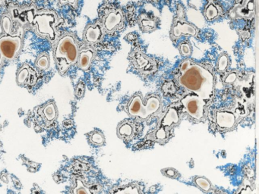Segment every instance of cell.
<instances>
[{
	"instance_id": "cell-1",
	"label": "cell",
	"mask_w": 259,
	"mask_h": 194,
	"mask_svg": "<svg viewBox=\"0 0 259 194\" xmlns=\"http://www.w3.org/2000/svg\"><path fill=\"white\" fill-rule=\"evenodd\" d=\"M179 69V84L209 104L214 93V77L210 68L187 59L181 62Z\"/></svg>"
},
{
	"instance_id": "cell-2",
	"label": "cell",
	"mask_w": 259,
	"mask_h": 194,
	"mask_svg": "<svg viewBox=\"0 0 259 194\" xmlns=\"http://www.w3.org/2000/svg\"><path fill=\"white\" fill-rule=\"evenodd\" d=\"M79 49L75 36L66 34L60 37L54 50L55 59L61 74H64L71 65L78 62Z\"/></svg>"
},
{
	"instance_id": "cell-3",
	"label": "cell",
	"mask_w": 259,
	"mask_h": 194,
	"mask_svg": "<svg viewBox=\"0 0 259 194\" xmlns=\"http://www.w3.org/2000/svg\"><path fill=\"white\" fill-rule=\"evenodd\" d=\"M161 101L157 95H151L145 101L140 93L135 94L129 101L127 107V113L131 117L138 119H148L160 110Z\"/></svg>"
},
{
	"instance_id": "cell-4",
	"label": "cell",
	"mask_w": 259,
	"mask_h": 194,
	"mask_svg": "<svg viewBox=\"0 0 259 194\" xmlns=\"http://www.w3.org/2000/svg\"><path fill=\"white\" fill-rule=\"evenodd\" d=\"M58 16L54 11L46 10L40 12L34 16L32 23L36 27V31L41 37H47L51 42L56 40V33L55 26L57 23Z\"/></svg>"
},
{
	"instance_id": "cell-5",
	"label": "cell",
	"mask_w": 259,
	"mask_h": 194,
	"mask_svg": "<svg viewBox=\"0 0 259 194\" xmlns=\"http://www.w3.org/2000/svg\"><path fill=\"white\" fill-rule=\"evenodd\" d=\"M101 25L104 31L108 34L121 31L125 27V16L123 10L115 6H107L103 14Z\"/></svg>"
},
{
	"instance_id": "cell-6",
	"label": "cell",
	"mask_w": 259,
	"mask_h": 194,
	"mask_svg": "<svg viewBox=\"0 0 259 194\" xmlns=\"http://www.w3.org/2000/svg\"><path fill=\"white\" fill-rule=\"evenodd\" d=\"M22 40L19 35L4 34L0 37V54L4 59L13 61L20 53Z\"/></svg>"
},
{
	"instance_id": "cell-7",
	"label": "cell",
	"mask_w": 259,
	"mask_h": 194,
	"mask_svg": "<svg viewBox=\"0 0 259 194\" xmlns=\"http://www.w3.org/2000/svg\"><path fill=\"white\" fill-rule=\"evenodd\" d=\"M129 57L133 66L142 74L148 75L157 71V64L156 61L146 56L139 48L132 50Z\"/></svg>"
},
{
	"instance_id": "cell-8",
	"label": "cell",
	"mask_w": 259,
	"mask_h": 194,
	"mask_svg": "<svg viewBox=\"0 0 259 194\" xmlns=\"http://www.w3.org/2000/svg\"><path fill=\"white\" fill-rule=\"evenodd\" d=\"M181 103L192 119L199 121L205 116L207 104L200 97L189 94L183 97Z\"/></svg>"
},
{
	"instance_id": "cell-9",
	"label": "cell",
	"mask_w": 259,
	"mask_h": 194,
	"mask_svg": "<svg viewBox=\"0 0 259 194\" xmlns=\"http://www.w3.org/2000/svg\"><path fill=\"white\" fill-rule=\"evenodd\" d=\"M180 122V116L176 109L169 108L165 113L163 119L160 121V125L156 131V138L157 140H166L169 137V131L174 125Z\"/></svg>"
},
{
	"instance_id": "cell-10",
	"label": "cell",
	"mask_w": 259,
	"mask_h": 194,
	"mask_svg": "<svg viewBox=\"0 0 259 194\" xmlns=\"http://www.w3.org/2000/svg\"><path fill=\"white\" fill-rule=\"evenodd\" d=\"M229 14L233 19L251 20L255 14V3L252 0L237 3L233 6Z\"/></svg>"
},
{
	"instance_id": "cell-11",
	"label": "cell",
	"mask_w": 259,
	"mask_h": 194,
	"mask_svg": "<svg viewBox=\"0 0 259 194\" xmlns=\"http://www.w3.org/2000/svg\"><path fill=\"white\" fill-rule=\"evenodd\" d=\"M216 124L221 130H230L236 124V116L233 112L229 110H221L216 112Z\"/></svg>"
},
{
	"instance_id": "cell-12",
	"label": "cell",
	"mask_w": 259,
	"mask_h": 194,
	"mask_svg": "<svg viewBox=\"0 0 259 194\" xmlns=\"http://www.w3.org/2000/svg\"><path fill=\"white\" fill-rule=\"evenodd\" d=\"M18 84L34 86L38 81V76L36 71L28 64H25L18 71L16 77Z\"/></svg>"
},
{
	"instance_id": "cell-13",
	"label": "cell",
	"mask_w": 259,
	"mask_h": 194,
	"mask_svg": "<svg viewBox=\"0 0 259 194\" xmlns=\"http://www.w3.org/2000/svg\"><path fill=\"white\" fill-rule=\"evenodd\" d=\"M198 34H199L198 30L191 24L184 20H178L175 22L172 27L171 36L174 40H177V39L180 38V36L183 34H186V35L187 34V35L196 37Z\"/></svg>"
},
{
	"instance_id": "cell-14",
	"label": "cell",
	"mask_w": 259,
	"mask_h": 194,
	"mask_svg": "<svg viewBox=\"0 0 259 194\" xmlns=\"http://www.w3.org/2000/svg\"><path fill=\"white\" fill-rule=\"evenodd\" d=\"M104 30L101 23L89 25L84 31V41L89 44H95L101 41L104 37Z\"/></svg>"
},
{
	"instance_id": "cell-15",
	"label": "cell",
	"mask_w": 259,
	"mask_h": 194,
	"mask_svg": "<svg viewBox=\"0 0 259 194\" xmlns=\"http://www.w3.org/2000/svg\"><path fill=\"white\" fill-rule=\"evenodd\" d=\"M95 56V50L89 47L81 50L78 55V65L83 71H87L90 68L92 61Z\"/></svg>"
},
{
	"instance_id": "cell-16",
	"label": "cell",
	"mask_w": 259,
	"mask_h": 194,
	"mask_svg": "<svg viewBox=\"0 0 259 194\" xmlns=\"http://www.w3.org/2000/svg\"><path fill=\"white\" fill-rule=\"evenodd\" d=\"M147 14H141L138 18V23L143 32H152L157 28V19Z\"/></svg>"
},
{
	"instance_id": "cell-17",
	"label": "cell",
	"mask_w": 259,
	"mask_h": 194,
	"mask_svg": "<svg viewBox=\"0 0 259 194\" xmlns=\"http://www.w3.org/2000/svg\"><path fill=\"white\" fill-rule=\"evenodd\" d=\"M222 8L217 3L209 2L205 7L204 15L208 21H213L221 15Z\"/></svg>"
},
{
	"instance_id": "cell-18",
	"label": "cell",
	"mask_w": 259,
	"mask_h": 194,
	"mask_svg": "<svg viewBox=\"0 0 259 194\" xmlns=\"http://www.w3.org/2000/svg\"><path fill=\"white\" fill-rule=\"evenodd\" d=\"M112 194H144V192L138 185L129 184L117 188Z\"/></svg>"
},
{
	"instance_id": "cell-19",
	"label": "cell",
	"mask_w": 259,
	"mask_h": 194,
	"mask_svg": "<svg viewBox=\"0 0 259 194\" xmlns=\"http://www.w3.org/2000/svg\"><path fill=\"white\" fill-rule=\"evenodd\" d=\"M118 135L123 139H127L132 136L134 132V128L129 122H123L120 124L118 128Z\"/></svg>"
},
{
	"instance_id": "cell-20",
	"label": "cell",
	"mask_w": 259,
	"mask_h": 194,
	"mask_svg": "<svg viewBox=\"0 0 259 194\" xmlns=\"http://www.w3.org/2000/svg\"><path fill=\"white\" fill-rule=\"evenodd\" d=\"M44 115L47 122H53L57 117V110L54 103H49L44 109Z\"/></svg>"
},
{
	"instance_id": "cell-21",
	"label": "cell",
	"mask_w": 259,
	"mask_h": 194,
	"mask_svg": "<svg viewBox=\"0 0 259 194\" xmlns=\"http://www.w3.org/2000/svg\"><path fill=\"white\" fill-rule=\"evenodd\" d=\"M50 57L47 53H43L39 55L36 60V66L41 70H47L50 67Z\"/></svg>"
},
{
	"instance_id": "cell-22",
	"label": "cell",
	"mask_w": 259,
	"mask_h": 194,
	"mask_svg": "<svg viewBox=\"0 0 259 194\" xmlns=\"http://www.w3.org/2000/svg\"><path fill=\"white\" fill-rule=\"evenodd\" d=\"M195 183L205 192H208L211 190V182L204 177H196L194 180Z\"/></svg>"
},
{
	"instance_id": "cell-23",
	"label": "cell",
	"mask_w": 259,
	"mask_h": 194,
	"mask_svg": "<svg viewBox=\"0 0 259 194\" xmlns=\"http://www.w3.org/2000/svg\"><path fill=\"white\" fill-rule=\"evenodd\" d=\"M74 194H92L90 189L84 185V183L79 179H77L75 186L73 189Z\"/></svg>"
},
{
	"instance_id": "cell-24",
	"label": "cell",
	"mask_w": 259,
	"mask_h": 194,
	"mask_svg": "<svg viewBox=\"0 0 259 194\" xmlns=\"http://www.w3.org/2000/svg\"><path fill=\"white\" fill-rule=\"evenodd\" d=\"M229 57L227 54H222L217 60V70L220 72H224L228 68Z\"/></svg>"
},
{
	"instance_id": "cell-25",
	"label": "cell",
	"mask_w": 259,
	"mask_h": 194,
	"mask_svg": "<svg viewBox=\"0 0 259 194\" xmlns=\"http://www.w3.org/2000/svg\"><path fill=\"white\" fill-rule=\"evenodd\" d=\"M90 141L97 146H101L104 143V137L100 131H94L91 134Z\"/></svg>"
},
{
	"instance_id": "cell-26",
	"label": "cell",
	"mask_w": 259,
	"mask_h": 194,
	"mask_svg": "<svg viewBox=\"0 0 259 194\" xmlns=\"http://www.w3.org/2000/svg\"><path fill=\"white\" fill-rule=\"evenodd\" d=\"M1 25L6 34H10L12 28V19L9 15H4L1 19Z\"/></svg>"
},
{
	"instance_id": "cell-27",
	"label": "cell",
	"mask_w": 259,
	"mask_h": 194,
	"mask_svg": "<svg viewBox=\"0 0 259 194\" xmlns=\"http://www.w3.org/2000/svg\"><path fill=\"white\" fill-rule=\"evenodd\" d=\"M180 51L181 53L182 56L185 57H189L191 56L192 49L191 46L188 42H183L180 44Z\"/></svg>"
},
{
	"instance_id": "cell-28",
	"label": "cell",
	"mask_w": 259,
	"mask_h": 194,
	"mask_svg": "<svg viewBox=\"0 0 259 194\" xmlns=\"http://www.w3.org/2000/svg\"><path fill=\"white\" fill-rule=\"evenodd\" d=\"M84 92H85V86L83 82H79L75 88V95L78 97V99H81L84 96Z\"/></svg>"
},
{
	"instance_id": "cell-29",
	"label": "cell",
	"mask_w": 259,
	"mask_h": 194,
	"mask_svg": "<svg viewBox=\"0 0 259 194\" xmlns=\"http://www.w3.org/2000/svg\"><path fill=\"white\" fill-rule=\"evenodd\" d=\"M236 78H237V74L236 72H230V74H227V77L224 78V82L226 83H233L236 81Z\"/></svg>"
},
{
	"instance_id": "cell-30",
	"label": "cell",
	"mask_w": 259,
	"mask_h": 194,
	"mask_svg": "<svg viewBox=\"0 0 259 194\" xmlns=\"http://www.w3.org/2000/svg\"><path fill=\"white\" fill-rule=\"evenodd\" d=\"M236 194H254V192H253V189L251 186L246 185V186L241 187Z\"/></svg>"
},
{
	"instance_id": "cell-31",
	"label": "cell",
	"mask_w": 259,
	"mask_h": 194,
	"mask_svg": "<svg viewBox=\"0 0 259 194\" xmlns=\"http://www.w3.org/2000/svg\"><path fill=\"white\" fill-rule=\"evenodd\" d=\"M166 174H167L169 177H175V173L176 171L174 169H166Z\"/></svg>"
},
{
	"instance_id": "cell-32",
	"label": "cell",
	"mask_w": 259,
	"mask_h": 194,
	"mask_svg": "<svg viewBox=\"0 0 259 194\" xmlns=\"http://www.w3.org/2000/svg\"><path fill=\"white\" fill-rule=\"evenodd\" d=\"M3 60H4V57H3L2 55L0 54V68L2 66Z\"/></svg>"
},
{
	"instance_id": "cell-33",
	"label": "cell",
	"mask_w": 259,
	"mask_h": 194,
	"mask_svg": "<svg viewBox=\"0 0 259 194\" xmlns=\"http://www.w3.org/2000/svg\"><path fill=\"white\" fill-rule=\"evenodd\" d=\"M214 194H224V193H223V192H215V193H214Z\"/></svg>"
}]
</instances>
